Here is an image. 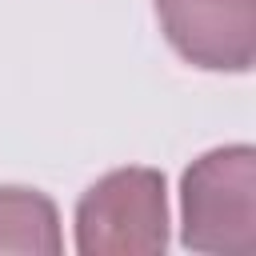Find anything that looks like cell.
<instances>
[{
	"label": "cell",
	"mask_w": 256,
	"mask_h": 256,
	"mask_svg": "<svg viewBox=\"0 0 256 256\" xmlns=\"http://www.w3.org/2000/svg\"><path fill=\"white\" fill-rule=\"evenodd\" d=\"M256 156L248 144L216 148L184 172V244L196 252H256Z\"/></svg>",
	"instance_id": "cell-1"
},
{
	"label": "cell",
	"mask_w": 256,
	"mask_h": 256,
	"mask_svg": "<svg viewBox=\"0 0 256 256\" xmlns=\"http://www.w3.org/2000/svg\"><path fill=\"white\" fill-rule=\"evenodd\" d=\"M168 240L164 176L120 168L96 180L76 208V248L84 256H148Z\"/></svg>",
	"instance_id": "cell-2"
},
{
	"label": "cell",
	"mask_w": 256,
	"mask_h": 256,
	"mask_svg": "<svg viewBox=\"0 0 256 256\" xmlns=\"http://www.w3.org/2000/svg\"><path fill=\"white\" fill-rule=\"evenodd\" d=\"M168 44L196 68L248 72L256 56V0H156Z\"/></svg>",
	"instance_id": "cell-3"
},
{
	"label": "cell",
	"mask_w": 256,
	"mask_h": 256,
	"mask_svg": "<svg viewBox=\"0 0 256 256\" xmlns=\"http://www.w3.org/2000/svg\"><path fill=\"white\" fill-rule=\"evenodd\" d=\"M0 252H60L56 204L36 188H0Z\"/></svg>",
	"instance_id": "cell-4"
}]
</instances>
